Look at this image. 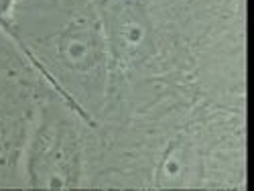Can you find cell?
<instances>
[{
  "mask_svg": "<svg viewBox=\"0 0 254 191\" xmlns=\"http://www.w3.org/2000/svg\"><path fill=\"white\" fill-rule=\"evenodd\" d=\"M6 2H8V0H0V12H2V10H4V6H6Z\"/></svg>",
  "mask_w": 254,
  "mask_h": 191,
  "instance_id": "2",
  "label": "cell"
},
{
  "mask_svg": "<svg viewBox=\"0 0 254 191\" xmlns=\"http://www.w3.org/2000/svg\"><path fill=\"white\" fill-rule=\"evenodd\" d=\"M86 45H96V43H94V39H92V41H88V43H77V47H86ZM61 49L65 51L67 55H71L69 59H71V63H73V51H71V49H75V43H73V41H69V43H67L65 47H61ZM98 51H100V49H92V51L81 49V51H79V57H81V59H88V61L92 63V65H94V63H96V55H98Z\"/></svg>",
  "mask_w": 254,
  "mask_h": 191,
  "instance_id": "1",
  "label": "cell"
}]
</instances>
